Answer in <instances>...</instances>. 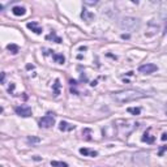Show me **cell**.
Listing matches in <instances>:
<instances>
[{
    "label": "cell",
    "mask_w": 167,
    "mask_h": 167,
    "mask_svg": "<svg viewBox=\"0 0 167 167\" xmlns=\"http://www.w3.org/2000/svg\"><path fill=\"white\" fill-rule=\"evenodd\" d=\"M14 112H16L19 116L21 118H29L32 116V108L26 105H21V106H17L14 107Z\"/></svg>",
    "instance_id": "obj_4"
},
{
    "label": "cell",
    "mask_w": 167,
    "mask_h": 167,
    "mask_svg": "<svg viewBox=\"0 0 167 167\" xmlns=\"http://www.w3.org/2000/svg\"><path fill=\"white\" fill-rule=\"evenodd\" d=\"M156 71H158V67L153 63H146V64H142L138 67V72L140 73H144V75H150L154 73Z\"/></svg>",
    "instance_id": "obj_5"
},
{
    "label": "cell",
    "mask_w": 167,
    "mask_h": 167,
    "mask_svg": "<svg viewBox=\"0 0 167 167\" xmlns=\"http://www.w3.org/2000/svg\"><path fill=\"white\" fill-rule=\"evenodd\" d=\"M166 33H167V24H166Z\"/></svg>",
    "instance_id": "obj_26"
},
{
    "label": "cell",
    "mask_w": 167,
    "mask_h": 167,
    "mask_svg": "<svg viewBox=\"0 0 167 167\" xmlns=\"http://www.w3.org/2000/svg\"><path fill=\"white\" fill-rule=\"evenodd\" d=\"M161 140H162V141H166L167 140V132H165L162 136H161Z\"/></svg>",
    "instance_id": "obj_21"
},
{
    "label": "cell",
    "mask_w": 167,
    "mask_h": 167,
    "mask_svg": "<svg viewBox=\"0 0 167 167\" xmlns=\"http://www.w3.org/2000/svg\"><path fill=\"white\" fill-rule=\"evenodd\" d=\"M165 112H166V115H167V106H166V108H165Z\"/></svg>",
    "instance_id": "obj_25"
},
{
    "label": "cell",
    "mask_w": 167,
    "mask_h": 167,
    "mask_svg": "<svg viewBox=\"0 0 167 167\" xmlns=\"http://www.w3.org/2000/svg\"><path fill=\"white\" fill-rule=\"evenodd\" d=\"M94 13H92L90 11H87L86 8H84L82 12H81V19H82L85 22H92V21L94 20Z\"/></svg>",
    "instance_id": "obj_8"
},
{
    "label": "cell",
    "mask_w": 167,
    "mask_h": 167,
    "mask_svg": "<svg viewBox=\"0 0 167 167\" xmlns=\"http://www.w3.org/2000/svg\"><path fill=\"white\" fill-rule=\"evenodd\" d=\"M28 29L32 30L33 33H35V34H42V32H43V29L41 28V26L38 25V22H35V21H32V22H28Z\"/></svg>",
    "instance_id": "obj_7"
},
{
    "label": "cell",
    "mask_w": 167,
    "mask_h": 167,
    "mask_svg": "<svg viewBox=\"0 0 167 167\" xmlns=\"http://www.w3.org/2000/svg\"><path fill=\"white\" fill-rule=\"evenodd\" d=\"M140 20L135 19V17H124L120 21V26L121 29H125L129 30V32H133V30H137L140 29Z\"/></svg>",
    "instance_id": "obj_2"
},
{
    "label": "cell",
    "mask_w": 167,
    "mask_h": 167,
    "mask_svg": "<svg viewBox=\"0 0 167 167\" xmlns=\"http://www.w3.org/2000/svg\"><path fill=\"white\" fill-rule=\"evenodd\" d=\"M5 82V72H3L1 73V84Z\"/></svg>",
    "instance_id": "obj_23"
},
{
    "label": "cell",
    "mask_w": 167,
    "mask_h": 167,
    "mask_svg": "<svg viewBox=\"0 0 167 167\" xmlns=\"http://www.w3.org/2000/svg\"><path fill=\"white\" fill-rule=\"evenodd\" d=\"M127 111H128L129 114H132V115H140L141 114V108L140 107H128L127 108Z\"/></svg>",
    "instance_id": "obj_17"
},
{
    "label": "cell",
    "mask_w": 167,
    "mask_h": 167,
    "mask_svg": "<svg viewBox=\"0 0 167 167\" xmlns=\"http://www.w3.org/2000/svg\"><path fill=\"white\" fill-rule=\"evenodd\" d=\"M97 1H85V5H95Z\"/></svg>",
    "instance_id": "obj_22"
},
{
    "label": "cell",
    "mask_w": 167,
    "mask_h": 167,
    "mask_svg": "<svg viewBox=\"0 0 167 167\" xmlns=\"http://www.w3.org/2000/svg\"><path fill=\"white\" fill-rule=\"evenodd\" d=\"M51 166L52 167H68V163L60 162V161H51Z\"/></svg>",
    "instance_id": "obj_16"
},
{
    "label": "cell",
    "mask_w": 167,
    "mask_h": 167,
    "mask_svg": "<svg viewBox=\"0 0 167 167\" xmlns=\"http://www.w3.org/2000/svg\"><path fill=\"white\" fill-rule=\"evenodd\" d=\"M149 132H150V129H148L146 132L144 133V136H142V138H141V140H142V142H146V144H154L156 138H154Z\"/></svg>",
    "instance_id": "obj_12"
},
{
    "label": "cell",
    "mask_w": 167,
    "mask_h": 167,
    "mask_svg": "<svg viewBox=\"0 0 167 167\" xmlns=\"http://www.w3.org/2000/svg\"><path fill=\"white\" fill-rule=\"evenodd\" d=\"M7 50L8 51H11V54H13V55H16V54H19V51H20V47L17 46V44H14V43H9L7 46Z\"/></svg>",
    "instance_id": "obj_15"
},
{
    "label": "cell",
    "mask_w": 167,
    "mask_h": 167,
    "mask_svg": "<svg viewBox=\"0 0 167 167\" xmlns=\"http://www.w3.org/2000/svg\"><path fill=\"white\" fill-rule=\"evenodd\" d=\"M90 133H92V129H89V128H85L82 130V135L85 136V140H92V137H90Z\"/></svg>",
    "instance_id": "obj_18"
},
{
    "label": "cell",
    "mask_w": 167,
    "mask_h": 167,
    "mask_svg": "<svg viewBox=\"0 0 167 167\" xmlns=\"http://www.w3.org/2000/svg\"><path fill=\"white\" fill-rule=\"evenodd\" d=\"M48 52L51 54V56H52V59L55 60V63H57V64H64L65 63V57H64V55H62V54H55L54 51H51V50H47ZM48 52H44L47 55Z\"/></svg>",
    "instance_id": "obj_6"
},
{
    "label": "cell",
    "mask_w": 167,
    "mask_h": 167,
    "mask_svg": "<svg viewBox=\"0 0 167 167\" xmlns=\"http://www.w3.org/2000/svg\"><path fill=\"white\" fill-rule=\"evenodd\" d=\"M148 94L141 90H136V89H127V90H121V92H116L111 95L112 101H115L118 105H124V103H129L133 101H137V99L145 98Z\"/></svg>",
    "instance_id": "obj_1"
},
{
    "label": "cell",
    "mask_w": 167,
    "mask_h": 167,
    "mask_svg": "<svg viewBox=\"0 0 167 167\" xmlns=\"http://www.w3.org/2000/svg\"><path fill=\"white\" fill-rule=\"evenodd\" d=\"M13 89H14V84H12L11 86H9V89H8V92L12 93V92H13Z\"/></svg>",
    "instance_id": "obj_24"
},
{
    "label": "cell",
    "mask_w": 167,
    "mask_h": 167,
    "mask_svg": "<svg viewBox=\"0 0 167 167\" xmlns=\"http://www.w3.org/2000/svg\"><path fill=\"white\" fill-rule=\"evenodd\" d=\"M52 90H54V95H55V97H57L60 94V80H59V78H56L55 82H54Z\"/></svg>",
    "instance_id": "obj_14"
},
{
    "label": "cell",
    "mask_w": 167,
    "mask_h": 167,
    "mask_svg": "<svg viewBox=\"0 0 167 167\" xmlns=\"http://www.w3.org/2000/svg\"><path fill=\"white\" fill-rule=\"evenodd\" d=\"M54 124H55V118H54L51 114L44 115V116L39 120V127H41V128H44V129L51 128Z\"/></svg>",
    "instance_id": "obj_3"
},
{
    "label": "cell",
    "mask_w": 167,
    "mask_h": 167,
    "mask_svg": "<svg viewBox=\"0 0 167 167\" xmlns=\"http://www.w3.org/2000/svg\"><path fill=\"white\" fill-rule=\"evenodd\" d=\"M80 154L84 157H97L98 156V151L95 150H90V149L87 148H81L80 149Z\"/></svg>",
    "instance_id": "obj_10"
},
{
    "label": "cell",
    "mask_w": 167,
    "mask_h": 167,
    "mask_svg": "<svg viewBox=\"0 0 167 167\" xmlns=\"http://www.w3.org/2000/svg\"><path fill=\"white\" fill-rule=\"evenodd\" d=\"M166 150H167V146H162V148L159 149V151H158V156L162 157V156H163V153H165Z\"/></svg>",
    "instance_id": "obj_20"
},
{
    "label": "cell",
    "mask_w": 167,
    "mask_h": 167,
    "mask_svg": "<svg viewBox=\"0 0 167 167\" xmlns=\"http://www.w3.org/2000/svg\"><path fill=\"white\" fill-rule=\"evenodd\" d=\"M46 39H47V41H55L56 43H62V38H60V37H57V35H56V33L54 32V30L50 33V34L47 35Z\"/></svg>",
    "instance_id": "obj_13"
},
{
    "label": "cell",
    "mask_w": 167,
    "mask_h": 167,
    "mask_svg": "<svg viewBox=\"0 0 167 167\" xmlns=\"http://www.w3.org/2000/svg\"><path fill=\"white\" fill-rule=\"evenodd\" d=\"M75 128H76V125L69 124L68 121H64V120H62L59 124V129L62 130V132H71V130H73Z\"/></svg>",
    "instance_id": "obj_9"
},
{
    "label": "cell",
    "mask_w": 167,
    "mask_h": 167,
    "mask_svg": "<svg viewBox=\"0 0 167 167\" xmlns=\"http://www.w3.org/2000/svg\"><path fill=\"white\" fill-rule=\"evenodd\" d=\"M28 142L29 144H38V142H41V138L32 136V137H28Z\"/></svg>",
    "instance_id": "obj_19"
},
{
    "label": "cell",
    "mask_w": 167,
    "mask_h": 167,
    "mask_svg": "<svg viewBox=\"0 0 167 167\" xmlns=\"http://www.w3.org/2000/svg\"><path fill=\"white\" fill-rule=\"evenodd\" d=\"M12 13H13L14 16H24V14L26 13V9L24 7H21V5H14V7L12 8Z\"/></svg>",
    "instance_id": "obj_11"
}]
</instances>
